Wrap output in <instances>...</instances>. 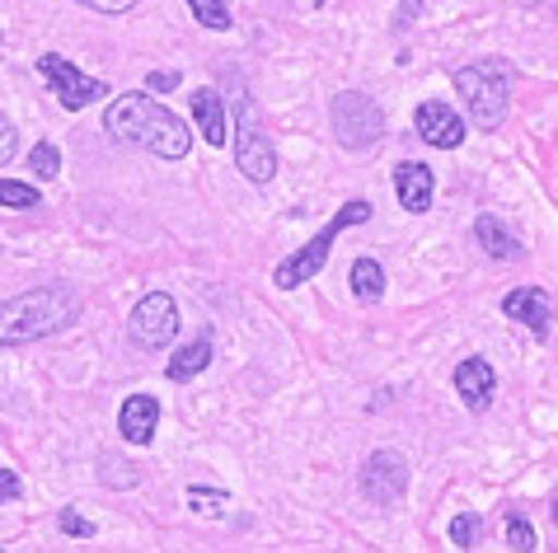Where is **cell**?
<instances>
[{
    "instance_id": "6da1fadb",
    "label": "cell",
    "mask_w": 558,
    "mask_h": 553,
    "mask_svg": "<svg viewBox=\"0 0 558 553\" xmlns=\"http://www.w3.org/2000/svg\"><path fill=\"white\" fill-rule=\"evenodd\" d=\"M104 132L113 136L118 146L146 150V156H160V160H183L193 146L189 122L174 118L150 95H118L104 109Z\"/></svg>"
},
{
    "instance_id": "7a4b0ae2",
    "label": "cell",
    "mask_w": 558,
    "mask_h": 553,
    "mask_svg": "<svg viewBox=\"0 0 558 553\" xmlns=\"http://www.w3.org/2000/svg\"><path fill=\"white\" fill-rule=\"evenodd\" d=\"M81 319V291L66 282H48L34 286L14 300H0V347H20V343H38L61 329H71Z\"/></svg>"
},
{
    "instance_id": "3957f363",
    "label": "cell",
    "mask_w": 558,
    "mask_h": 553,
    "mask_svg": "<svg viewBox=\"0 0 558 553\" xmlns=\"http://www.w3.org/2000/svg\"><path fill=\"white\" fill-rule=\"evenodd\" d=\"M456 95L464 99V109H470L478 132H498L507 122V109H511V66L502 57L460 66L456 71Z\"/></svg>"
},
{
    "instance_id": "277c9868",
    "label": "cell",
    "mask_w": 558,
    "mask_h": 553,
    "mask_svg": "<svg viewBox=\"0 0 558 553\" xmlns=\"http://www.w3.org/2000/svg\"><path fill=\"white\" fill-rule=\"evenodd\" d=\"M366 221H371V202H366V197H352V202L338 211V217L324 225L319 235L305 244V249H296L291 258H282V263H277V272H272L277 291H296V286L310 282V276H319L324 263H329V254H333V239L343 235V230H352V225H366Z\"/></svg>"
},
{
    "instance_id": "5b68a950",
    "label": "cell",
    "mask_w": 558,
    "mask_h": 553,
    "mask_svg": "<svg viewBox=\"0 0 558 553\" xmlns=\"http://www.w3.org/2000/svg\"><path fill=\"white\" fill-rule=\"evenodd\" d=\"M235 164L240 174L258 183V188H268L277 179V150L268 142V127H263V113L254 95H240L235 99Z\"/></svg>"
},
{
    "instance_id": "8992f818",
    "label": "cell",
    "mask_w": 558,
    "mask_h": 553,
    "mask_svg": "<svg viewBox=\"0 0 558 553\" xmlns=\"http://www.w3.org/2000/svg\"><path fill=\"white\" fill-rule=\"evenodd\" d=\"M329 122H333V136H338V146L343 150H366V146H376L385 136L380 103L371 95H362V89H343V95H333Z\"/></svg>"
},
{
    "instance_id": "52a82bcc",
    "label": "cell",
    "mask_w": 558,
    "mask_h": 553,
    "mask_svg": "<svg viewBox=\"0 0 558 553\" xmlns=\"http://www.w3.org/2000/svg\"><path fill=\"white\" fill-rule=\"evenodd\" d=\"M38 75L52 85V95L61 99V109H71V113H81V109H89V103H99L108 95L104 81H95V75H81V66H71V61L57 57V52L38 57Z\"/></svg>"
},
{
    "instance_id": "ba28073f",
    "label": "cell",
    "mask_w": 558,
    "mask_h": 553,
    "mask_svg": "<svg viewBox=\"0 0 558 553\" xmlns=\"http://www.w3.org/2000/svg\"><path fill=\"white\" fill-rule=\"evenodd\" d=\"M128 333H132V343L136 347H146V352H160L174 343V333H179V305L174 296H165V291H150V296L136 300V310L128 319Z\"/></svg>"
},
{
    "instance_id": "9c48e42d",
    "label": "cell",
    "mask_w": 558,
    "mask_h": 553,
    "mask_svg": "<svg viewBox=\"0 0 558 553\" xmlns=\"http://www.w3.org/2000/svg\"><path fill=\"white\" fill-rule=\"evenodd\" d=\"M362 497L376 506H395L399 497L409 493V459L399 451H371L362 465Z\"/></svg>"
},
{
    "instance_id": "30bf717a",
    "label": "cell",
    "mask_w": 558,
    "mask_h": 553,
    "mask_svg": "<svg viewBox=\"0 0 558 553\" xmlns=\"http://www.w3.org/2000/svg\"><path fill=\"white\" fill-rule=\"evenodd\" d=\"M413 127H417V136H423L427 146H437V150H456L464 142V118L451 109V103H441V99L417 103Z\"/></svg>"
},
{
    "instance_id": "8fae6325",
    "label": "cell",
    "mask_w": 558,
    "mask_h": 553,
    "mask_svg": "<svg viewBox=\"0 0 558 553\" xmlns=\"http://www.w3.org/2000/svg\"><path fill=\"white\" fill-rule=\"evenodd\" d=\"M502 315L517 319V324H525L535 337H549V329H554V300H549V291H539V286L507 291V296H502Z\"/></svg>"
},
{
    "instance_id": "7c38bea8",
    "label": "cell",
    "mask_w": 558,
    "mask_h": 553,
    "mask_svg": "<svg viewBox=\"0 0 558 553\" xmlns=\"http://www.w3.org/2000/svg\"><path fill=\"white\" fill-rule=\"evenodd\" d=\"M456 394L464 398V408L470 413H484L493 404V394H498V376H493V366L484 357H464L456 366Z\"/></svg>"
},
{
    "instance_id": "4fadbf2b",
    "label": "cell",
    "mask_w": 558,
    "mask_h": 553,
    "mask_svg": "<svg viewBox=\"0 0 558 553\" xmlns=\"http://www.w3.org/2000/svg\"><path fill=\"white\" fill-rule=\"evenodd\" d=\"M395 193H399V207L413 211V217H423L432 207V193H437V174L417 160H404L395 169Z\"/></svg>"
},
{
    "instance_id": "5bb4252c",
    "label": "cell",
    "mask_w": 558,
    "mask_h": 553,
    "mask_svg": "<svg viewBox=\"0 0 558 553\" xmlns=\"http://www.w3.org/2000/svg\"><path fill=\"white\" fill-rule=\"evenodd\" d=\"M155 422H160V404H155V394H132L128 404L118 408V432L128 437L132 445H146L155 437Z\"/></svg>"
},
{
    "instance_id": "9a60e30c",
    "label": "cell",
    "mask_w": 558,
    "mask_h": 553,
    "mask_svg": "<svg viewBox=\"0 0 558 553\" xmlns=\"http://www.w3.org/2000/svg\"><path fill=\"white\" fill-rule=\"evenodd\" d=\"M189 103H193V122H197V132H203V142H207V146H226L230 122H226L221 95H216V89H193Z\"/></svg>"
},
{
    "instance_id": "2e32d148",
    "label": "cell",
    "mask_w": 558,
    "mask_h": 553,
    "mask_svg": "<svg viewBox=\"0 0 558 553\" xmlns=\"http://www.w3.org/2000/svg\"><path fill=\"white\" fill-rule=\"evenodd\" d=\"M474 239H478V249H484L488 258H498V263H511V258H525L521 239L511 235V230H507L498 217H478V221H474Z\"/></svg>"
},
{
    "instance_id": "e0dca14e",
    "label": "cell",
    "mask_w": 558,
    "mask_h": 553,
    "mask_svg": "<svg viewBox=\"0 0 558 553\" xmlns=\"http://www.w3.org/2000/svg\"><path fill=\"white\" fill-rule=\"evenodd\" d=\"M207 366H211V337L203 333V337H197V343H189V347H183L174 361H169V380H174V385H183V380L203 376Z\"/></svg>"
},
{
    "instance_id": "ac0fdd59",
    "label": "cell",
    "mask_w": 558,
    "mask_h": 553,
    "mask_svg": "<svg viewBox=\"0 0 558 553\" xmlns=\"http://www.w3.org/2000/svg\"><path fill=\"white\" fill-rule=\"evenodd\" d=\"M352 296L366 300V305H376L385 296V268L376 258H356L352 263Z\"/></svg>"
},
{
    "instance_id": "d6986e66",
    "label": "cell",
    "mask_w": 558,
    "mask_h": 553,
    "mask_svg": "<svg viewBox=\"0 0 558 553\" xmlns=\"http://www.w3.org/2000/svg\"><path fill=\"white\" fill-rule=\"evenodd\" d=\"M43 202L34 183H14V179H0V207H14V211H34Z\"/></svg>"
},
{
    "instance_id": "ffe728a7",
    "label": "cell",
    "mask_w": 558,
    "mask_h": 553,
    "mask_svg": "<svg viewBox=\"0 0 558 553\" xmlns=\"http://www.w3.org/2000/svg\"><path fill=\"white\" fill-rule=\"evenodd\" d=\"M189 10H193V20L211 28V34H221V28H230V10H226V0H189Z\"/></svg>"
},
{
    "instance_id": "44dd1931",
    "label": "cell",
    "mask_w": 558,
    "mask_h": 553,
    "mask_svg": "<svg viewBox=\"0 0 558 553\" xmlns=\"http://www.w3.org/2000/svg\"><path fill=\"white\" fill-rule=\"evenodd\" d=\"M28 169H34V179H57L61 174V150L52 142H38L28 150Z\"/></svg>"
},
{
    "instance_id": "7402d4cb",
    "label": "cell",
    "mask_w": 558,
    "mask_h": 553,
    "mask_svg": "<svg viewBox=\"0 0 558 553\" xmlns=\"http://www.w3.org/2000/svg\"><path fill=\"white\" fill-rule=\"evenodd\" d=\"M189 506L203 516H221L230 506V493H221V488H189Z\"/></svg>"
},
{
    "instance_id": "603a6c76",
    "label": "cell",
    "mask_w": 558,
    "mask_h": 553,
    "mask_svg": "<svg viewBox=\"0 0 558 553\" xmlns=\"http://www.w3.org/2000/svg\"><path fill=\"white\" fill-rule=\"evenodd\" d=\"M478 530H484V520H478L474 512H460V516L451 520V544H456V549H474Z\"/></svg>"
},
{
    "instance_id": "cb8c5ba5",
    "label": "cell",
    "mask_w": 558,
    "mask_h": 553,
    "mask_svg": "<svg viewBox=\"0 0 558 553\" xmlns=\"http://www.w3.org/2000/svg\"><path fill=\"white\" fill-rule=\"evenodd\" d=\"M99 479H104L108 488H132L136 479H142V474H136L132 459H118V465H113V459L104 455V474H99Z\"/></svg>"
},
{
    "instance_id": "d4e9b609",
    "label": "cell",
    "mask_w": 558,
    "mask_h": 553,
    "mask_svg": "<svg viewBox=\"0 0 558 553\" xmlns=\"http://www.w3.org/2000/svg\"><path fill=\"white\" fill-rule=\"evenodd\" d=\"M507 544L511 549H521V553H531L535 549V526L525 516H507Z\"/></svg>"
},
{
    "instance_id": "484cf974",
    "label": "cell",
    "mask_w": 558,
    "mask_h": 553,
    "mask_svg": "<svg viewBox=\"0 0 558 553\" xmlns=\"http://www.w3.org/2000/svg\"><path fill=\"white\" fill-rule=\"evenodd\" d=\"M57 526H61V534H71V540H95V526H89L81 512H71V506L57 516Z\"/></svg>"
},
{
    "instance_id": "4316f807",
    "label": "cell",
    "mask_w": 558,
    "mask_h": 553,
    "mask_svg": "<svg viewBox=\"0 0 558 553\" xmlns=\"http://www.w3.org/2000/svg\"><path fill=\"white\" fill-rule=\"evenodd\" d=\"M14 150H20V132L10 127V118L0 113V164H10L14 160Z\"/></svg>"
},
{
    "instance_id": "83f0119b",
    "label": "cell",
    "mask_w": 558,
    "mask_h": 553,
    "mask_svg": "<svg viewBox=\"0 0 558 553\" xmlns=\"http://www.w3.org/2000/svg\"><path fill=\"white\" fill-rule=\"evenodd\" d=\"M20 474H14V469H0V506H5V502H14V497H20Z\"/></svg>"
},
{
    "instance_id": "f1b7e54d",
    "label": "cell",
    "mask_w": 558,
    "mask_h": 553,
    "mask_svg": "<svg viewBox=\"0 0 558 553\" xmlns=\"http://www.w3.org/2000/svg\"><path fill=\"white\" fill-rule=\"evenodd\" d=\"M81 5H89V10H99V14H128L136 0H81Z\"/></svg>"
},
{
    "instance_id": "f546056e",
    "label": "cell",
    "mask_w": 558,
    "mask_h": 553,
    "mask_svg": "<svg viewBox=\"0 0 558 553\" xmlns=\"http://www.w3.org/2000/svg\"><path fill=\"white\" fill-rule=\"evenodd\" d=\"M174 85H179L174 71H150L146 75V89H155V95H165V89H174Z\"/></svg>"
},
{
    "instance_id": "4dcf8cb0",
    "label": "cell",
    "mask_w": 558,
    "mask_h": 553,
    "mask_svg": "<svg viewBox=\"0 0 558 553\" xmlns=\"http://www.w3.org/2000/svg\"><path fill=\"white\" fill-rule=\"evenodd\" d=\"M423 10V0H404V5H399V14H395V24L404 28V24H413V14Z\"/></svg>"
},
{
    "instance_id": "1f68e13d",
    "label": "cell",
    "mask_w": 558,
    "mask_h": 553,
    "mask_svg": "<svg viewBox=\"0 0 558 553\" xmlns=\"http://www.w3.org/2000/svg\"><path fill=\"white\" fill-rule=\"evenodd\" d=\"M554 520H558V516H554Z\"/></svg>"
}]
</instances>
